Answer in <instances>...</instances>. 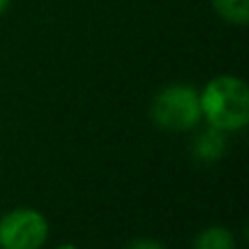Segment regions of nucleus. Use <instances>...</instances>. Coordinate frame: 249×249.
Listing matches in <instances>:
<instances>
[{
	"instance_id": "nucleus-1",
	"label": "nucleus",
	"mask_w": 249,
	"mask_h": 249,
	"mask_svg": "<svg viewBox=\"0 0 249 249\" xmlns=\"http://www.w3.org/2000/svg\"><path fill=\"white\" fill-rule=\"evenodd\" d=\"M201 121L221 131H243L249 123V88L236 74H219L199 92Z\"/></svg>"
},
{
	"instance_id": "nucleus-2",
	"label": "nucleus",
	"mask_w": 249,
	"mask_h": 249,
	"mask_svg": "<svg viewBox=\"0 0 249 249\" xmlns=\"http://www.w3.org/2000/svg\"><path fill=\"white\" fill-rule=\"evenodd\" d=\"M149 116L155 123V127H160L162 131H190L201 123L199 90L188 83L164 86L151 101Z\"/></svg>"
},
{
	"instance_id": "nucleus-3",
	"label": "nucleus",
	"mask_w": 249,
	"mask_h": 249,
	"mask_svg": "<svg viewBox=\"0 0 249 249\" xmlns=\"http://www.w3.org/2000/svg\"><path fill=\"white\" fill-rule=\"evenodd\" d=\"M51 225L35 208H16L0 216V249H42Z\"/></svg>"
},
{
	"instance_id": "nucleus-4",
	"label": "nucleus",
	"mask_w": 249,
	"mask_h": 249,
	"mask_svg": "<svg viewBox=\"0 0 249 249\" xmlns=\"http://www.w3.org/2000/svg\"><path fill=\"white\" fill-rule=\"evenodd\" d=\"M225 149H228L225 131H221V129H216V127H210V124H208L203 131H199L193 140V155H195V160L201 164L219 162L225 155Z\"/></svg>"
},
{
	"instance_id": "nucleus-5",
	"label": "nucleus",
	"mask_w": 249,
	"mask_h": 249,
	"mask_svg": "<svg viewBox=\"0 0 249 249\" xmlns=\"http://www.w3.org/2000/svg\"><path fill=\"white\" fill-rule=\"evenodd\" d=\"M193 249H236V238L232 230L223 225H212L195 236Z\"/></svg>"
},
{
	"instance_id": "nucleus-6",
	"label": "nucleus",
	"mask_w": 249,
	"mask_h": 249,
	"mask_svg": "<svg viewBox=\"0 0 249 249\" xmlns=\"http://www.w3.org/2000/svg\"><path fill=\"white\" fill-rule=\"evenodd\" d=\"M212 9L234 26H245L249 22V0H210Z\"/></svg>"
},
{
	"instance_id": "nucleus-7",
	"label": "nucleus",
	"mask_w": 249,
	"mask_h": 249,
	"mask_svg": "<svg viewBox=\"0 0 249 249\" xmlns=\"http://www.w3.org/2000/svg\"><path fill=\"white\" fill-rule=\"evenodd\" d=\"M127 249H166V245H162L155 238H136L127 245Z\"/></svg>"
},
{
	"instance_id": "nucleus-8",
	"label": "nucleus",
	"mask_w": 249,
	"mask_h": 249,
	"mask_svg": "<svg viewBox=\"0 0 249 249\" xmlns=\"http://www.w3.org/2000/svg\"><path fill=\"white\" fill-rule=\"evenodd\" d=\"M9 4H11V0H0V16H2V13L9 9Z\"/></svg>"
},
{
	"instance_id": "nucleus-9",
	"label": "nucleus",
	"mask_w": 249,
	"mask_h": 249,
	"mask_svg": "<svg viewBox=\"0 0 249 249\" xmlns=\"http://www.w3.org/2000/svg\"><path fill=\"white\" fill-rule=\"evenodd\" d=\"M57 249H79V247H77V245H72V243H61V245L57 247Z\"/></svg>"
}]
</instances>
